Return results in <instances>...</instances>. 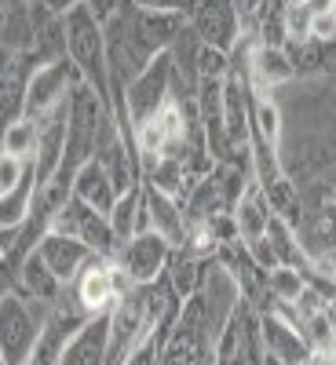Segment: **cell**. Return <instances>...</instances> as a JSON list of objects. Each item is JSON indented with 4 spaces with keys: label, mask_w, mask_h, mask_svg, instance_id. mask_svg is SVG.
<instances>
[{
    "label": "cell",
    "mask_w": 336,
    "mask_h": 365,
    "mask_svg": "<svg viewBox=\"0 0 336 365\" xmlns=\"http://www.w3.org/2000/svg\"><path fill=\"white\" fill-rule=\"evenodd\" d=\"M41 329L44 318H34L29 299L15 289H4V299H0V365H29Z\"/></svg>",
    "instance_id": "obj_2"
},
{
    "label": "cell",
    "mask_w": 336,
    "mask_h": 365,
    "mask_svg": "<svg viewBox=\"0 0 336 365\" xmlns=\"http://www.w3.org/2000/svg\"><path fill=\"white\" fill-rule=\"evenodd\" d=\"M234 220H238V230H241V241H256L267 234V223H270V205L263 197V187L253 179L245 194H241L238 208H234Z\"/></svg>",
    "instance_id": "obj_19"
},
{
    "label": "cell",
    "mask_w": 336,
    "mask_h": 365,
    "mask_svg": "<svg viewBox=\"0 0 336 365\" xmlns=\"http://www.w3.org/2000/svg\"><path fill=\"white\" fill-rule=\"evenodd\" d=\"M172 252H175V245L168 237H161L158 230H143V234H136L128 241V245H121L117 259H121V267L128 270V278L136 285H154L168 270Z\"/></svg>",
    "instance_id": "obj_9"
},
{
    "label": "cell",
    "mask_w": 336,
    "mask_h": 365,
    "mask_svg": "<svg viewBox=\"0 0 336 365\" xmlns=\"http://www.w3.org/2000/svg\"><path fill=\"white\" fill-rule=\"evenodd\" d=\"M267 237H270V249H274V256H278L282 267H292V270H300V274L315 267L311 256L303 252V245L296 241V227L285 223L282 216H274V212H270V223H267Z\"/></svg>",
    "instance_id": "obj_20"
},
{
    "label": "cell",
    "mask_w": 336,
    "mask_h": 365,
    "mask_svg": "<svg viewBox=\"0 0 336 365\" xmlns=\"http://www.w3.org/2000/svg\"><path fill=\"white\" fill-rule=\"evenodd\" d=\"M66 55L88 88H96V96L110 103L113 110V77H110V51H106V26L88 4L73 8L66 15Z\"/></svg>",
    "instance_id": "obj_1"
},
{
    "label": "cell",
    "mask_w": 336,
    "mask_h": 365,
    "mask_svg": "<svg viewBox=\"0 0 336 365\" xmlns=\"http://www.w3.org/2000/svg\"><path fill=\"white\" fill-rule=\"evenodd\" d=\"M37 190H41L37 168H34V161H29V168H26V175H22L19 187L8 190V194H0V227H4V230L22 227V223L29 220V212H34V197H37Z\"/></svg>",
    "instance_id": "obj_18"
},
{
    "label": "cell",
    "mask_w": 336,
    "mask_h": 365,
    "mask_svg": "<svg viewBox=\"0 0 336 365\" xmlns=\"http://www.w3.org/2000/svg\"><path fill=\"white\" fill-rule=\"evenodd\" d=\"M58 365H110V311L96 314L77 332Z\"/></svg>",
    "instance_id": "obj_15"
},
{
    "label": "cell",
    "mask_w": 336,
    "mask_h": 365,
    "mask_svg": "<svg viewBox=\"0 0 336 365\" xmlns=\"http://www.w3.org/2000/svg\"><path fill=\"white\" fill-rule=\"evenodd\" d=\"M37 143H41V120H34V117H22L4 128V154H11V158L34 161Z\"/></svg>",
    "instance_id": "obj_25"
},
{
    "label": "cell",
    "mask_w": 336,
    "mask_h": 365,
    "mask_svg": "<svg viewBox=\"0 0 336 365\" xmlns=\"http://www.w3.org/2000/svg\"><path fill=\"white\" fill-rule=\"evenodd\" d=\"M285 4H289V8H296V4H307V0H285Z\"/></svg>",
    "instance_id": "obj_34"
},
{
    "label": "cell",
    "mask_w": 336,
    "mask_h": 365,
    "mask_svg": "<svg viewBox=\"0 0 336 365\" xmlns=\"http://www.w3.org/2000/svg\"><path fill=\"white\" fill-rule=\"evenodd\" d=\"M29 4H34V0H29Z\"/></svg>",
    "instance_id": "obj_35"
},
{
    "label": "cell",
    "mask_w": 336,
    "mask_h": 365,
    "mask_svg": "<svg viewBox=\"0 0 336 365\" xmlns=\"http://www.w3.org/2000/svg\"><path fill=\"white\" fill-rule=\"evenodd\" d=\"M270 146L278 150L282 143V110L274 106L267 96L253 88V117H249V146Z\"/></svg>",
    "instance_id": "obj_21"
},
{
    "label": "cell",
    "mask_w": 336,
    "mask_h": 365,
    "mask_svg": "<svg viewBox=\"0 0 336 365\" xmlns=\"http://www.w3.org/2000/svg\"><path fill=\"white\" fill-rule=\"evenodd\" d=\"M263 187V197H267V205H270V212L274 216H282L285 223H300V190L292 187V179L289 175H278L274 182H260Z\"/></svg>",
    "instance_id": "obj_24"
},
{
    "label": "cell",
    "mask_w": 336,
    "mask_h": 365,
    "mask_svg": "<svg viewBox=\"0 0 336 365\" xmlns=\"http://www.w3.org/2000/svg\"><path fill=\"white\" fill-rule=\"evenodd\" d=\"M37 4H44L48 11H55V15H70L73 8H81V4H88V0H37Z\"/></svg>",
    "instance_id": "obj_31"
},
{
    "label": "cell",
    "mask_w": 336,
    "mask_h": 365,
    "mask_svg": "<svg viewBox=\"0 0 336 365\" xmlns=\"http://www.w3.org/2000/svg\"><path fill=\"white\" fill-rule=\"evenodd\" d=\"M245 70H249V84L260 96H267V91L282 88L296 77L289 48H267V44H256L253 37H245Z\"/></svg>",
    "instance_id": "obj_11"
},
{
    "label": "cell",
    "mask_w": 336,
    "mask_h": 365,
    "mask_svg": "<svg viewBox=\"0 0 336 365\" xmlns=\"http://www.w3.org/2000/svg\"><path fill=\"white\" fill-rule=\"evenodd\" d=\"M311 37H318V41H336V11H315Z\"/></svg>",
    "instance_id": "obj_30"
},
{
    "label": "cell",
    "mask_w": 336,
    "mask_h": 365,
    "mask_svg": "<svg viewBox=\"0 0 336 365\" xmlns=\"http://www.w3.org/2000/svg\"><path fill=\"white\" fill-rule=\"evenodd\" d=\"M81 84V73L73 66V58H55V63H44L34 73V84H29V103H26V117L34 120H48L58 110L70 106L73 88Z\"/></svg>",
    "instance_id": "obj_6"
},
{
    "label": "cell",
    "mask_w": 336,
    "mask_h": 365,
    "mask_svg": "<svg viewBox=\"0 0 336 365\" xmlns=\"http://www.w3.org/2000/svg\"><path fill=\"white\" fill-rule=\"evenodd\" d=\"M4 289H15V292H22L26 299H41V303H48V307L66 292V285L58 282V274L41 259V252H29V256L22 259V267L15 270L11 285H4Z\"/></svg>",
    "instance_id": "obj_14"
},
{
    "label": "cell",
    "mask_w": 336,
    "mask_h": 365,
    "mask_svg": "<svg viewBox=\"0 0 336 365\" xmlns=\"http://www.w3.org/2000/svg\"><path fill=\"white\" fill-rule=\"evenodd\" d=\"M37 252H41V259L58 274V282H63V285H73V282H77V274L91 263V256H96L81 237H73V234H58V230H48V234L41 237Z\"/></svg>",
    "instance_id": "obj_13"
},
{
    "label": "cell",
    "mask_w": 336,
    "mask_h": 365,
    "mask_svg": "<svg viewBox=\"0 0 336 365\" xmlns=\"http://www.w3.org/2000/svg\"><path fill=\"white\" fill-rule=\"evenodd\" d=\"M256 44L289 48V4H285V0H267L260 29H256Z\"/></svg>",
    "instance_id": "obj_23"
},
{
    "label": "cell",
    "mask_w": 336,
    "mask_h": 365,
    "mask_svg": "<svg viewBox=\"0 0 336 365\" xmlns=\"http://www.w3.org/2000/svg\"><path fill=\"white\" fill-rule=\"evenodd\" d=\"M26 168H29V161H22V158H11V154H4V161H0V194L15 190L19 182H22V175H26Z\"/></svg>",
    "instance_id": "obj_29"
},
{
    "label": "cell",
    "mask_w": 336,
    "mask_h": 365,
    "mask_svg": "<svg viewBox=\"0 0 336 365\" xmlns=\"http://www.w3.org/2000/svg\"><path fill=\"white\" fill-rule=\"evenodd\" d=\"M88 322H91V314L73 296V289H70V296L63 292L44 314V329H41V340H37V351H34V358H29V365H58L63 354H66V347H70V340Z\"/></svg>",
    "instance_id": "obj_5"
},
{
    "label": "cell",
    "mask_w": 336,
    "mask_h": 365,
    "mask_svg": "<svg viewBox=\"0 0 336 365\" xmlns=\"http://www.w3.org/2000/svg\"><path fill=\"white\" fill-rule=\"evenodd\" d=\"M289 55H292V66H296V77L300 73H325L336 66V41H300V44H289Z\"/></svg>",
    "instance_id": "obj_22"
},
{
    "label": "cell",
    "mask_w": 336,
    "mask_h": 365,
    "mask_svg": "<svg viewBox=\"0 0 336 365\" xmlns=\"http://www.w3.org/2000/svg\"><path fill=\"white\" fill-rule=\"evenodd\" d=\"M311 11H336V0H307Z\"/></svg>",
    "instance_id": "obj_32"
},
{
    "label": "cell",
    "mask_w": 336,
    "mask_h": 365,
    "mask_svg": "<svg viewBox=\"0 0 336 365\" xmlns=\"http://www.w3.org/2000/svg\"><path fill=\"white\" fill-rule=\"evenodd\" d=\"M234 8H238V19H241V34L256 41V29H260L267 0H234Z\"/></svg>",
    "instance_id": "obj_27"
},
{
    "label": "cell",
    "mask_w": 336,
    "mask_h": 365,
    "mask_svg": "<svg viewBox=\"0 0 336 365\" xmlns=\"http://www.w3.org/2000/svg\"><path fill=\"white\" fill-rule=\"evenodd\" d=\"M325 314H329V325H332V332H336V299L325 307Z\"/></svg>",
    "instance_id": "obj_33"
},
{
    "label": "cell",
    "mask_w": 336,
    "mask_h": 365,
    "mask_svg": "<svg viewBox=\"0 0 336 365\" xmlns=\"http://www.w3.org/2000/svg\"><path fill=\"white\" fill-rule=\"evenodd\" d=\"M4 55H37V19L29 0H4Z\"/></svg>",
    "instance_id": "obj_16"
},
{
    "label": "cell",
    "mask_w": 336,
    "mask_h": 365,
    "mask_svg": "<svg viewBox=\"0 0 336 365\" xmlns=\"http://www.w3.org/2000/svg\"><path fill=\"white\" fill-rule=\"evenodd\" d=\"M73 197H81L84 205H91L96 212H113V205H117V197H121V190L113 187V179H110V172L99 165V161H88L81 172H77V179H73Z\"/></svg>",
    "instance_id": "obj_17"
},
{
    "label": "cell",
    "mask_w": 336,
    "mask_h": 365,
    "mask_svg": "<svg viewBox=\"0 0 336 365\" xmlns=\"http://www.w3.org/2000/svg\"><path fill=\"white\" fill-rule=\"evenodd\" d=\"M70 289L84 303V311L96 318V314H106L125 292H132L136 282L128 278V270L121 267L117 256H91V263L77 274V282Z\"/></svg>",
    "instance_id": "obj_3"
},
{
    "label": "cell",
    "mask_w": 336,
    "mask_h": 365,
    "mask_svg": "<svg viewBox=\"0 0 336 365\" xmlns=\"http://www.w3.org/2000/svg\"><path fill=\"white\" fill-rule=\"evenodd\" d=\"M190 29L198 34V41L205 48H216L227 55H234L238 44L245 41L234 0H198V8L190 15Z\"/></svg>",
    "instance_id": "obj_8"
},
{
    "label": "cell",
    "mask_w": 336,
    "mask_h": 365,
    "mask_svg": "<svg viewBox=\"0 0 336 365\" xmlns=\"http://www.w3.org/2000/svg\"><path fill=\"white\" fill-rule=\"evenodd\" d=\"M136 8H143V11H165V15H194V8H198V0H132Z\"/></svg>",
    "instance_id": "obj_28"
},
{
    "label": "cell",
    "mask_w": 336,
    "mask_h": 365,
    "mask_svg": "<svg viewBox=\"0 0 336 365\" xmlns=\"http://www.w3.org/2000/svg\"><path fill=\"white\" fill-rule=\"evenodd\" d=\"M51 230L81 237L96 256H117L121 252V237H117L110 216L106 212H96L91 205H84L81 197H70L63 208H58V216L51 220Z\"/></svg>",
    "instance_id": "obj_7"
},
{
    "label": "cell",
    "mask_w": 336,
    "mask_h": 365,
    "mask_svg": "<svg viewBox=\"0 0 336 365\" xmlns=\"http://www.w3.org/2000/svg\"><path fill=\"white\" fill-rule=\"evenodd\" d=\"M41 70V58L29 55H4V73H0V125H15L26 117V103H29V84L34 73Z\"/></svg>",
    "instance_id": "obj_10"
},
{
    "label": "cell",
    "mask_w": 336,
    "mask_h": 365,
    "mask_svg": "<svg viewBox=\"0 0 336 365\" xmlns=\"http://www.w3.org/2000/svg\"><path fill=\"white\" fill-rule=\"evenodd\" d=\"M143 201H146V212H150V230H158L161 237H168L175 249L187 245L190 220H187L183 201L165 194L161 187H154V182H146V179H143Z\"/></svg>",
    "instance_id": "obj_12"
},
{
    "label": "cell",
    "mask_w": 336,
    "mask_h": 365,
    "mask_svg": "<svg viewBox=\"0 0 336 365\" xmlns=\"http://www.w3.org/2000/svg\"><path fill=\"white\" fill-rule=\"evenodd\" d=\"M139 216H143V187L121 194L117 205H113V212H110V223H113V230H117V237H121V245H128V241L136 237Z\"/></svg>",
    "instance_id": "obj_26"
},
{
    "label": "cell",
    "mask_w": 336,
    "mask_h": 365,
    "mask_svg": "<svg viewBox=\"0 0 336 365\" xmlns=\"http://www.w3.org/2000/svg\"><path fill=\"white\" fill-rule=\"evenodd\" d=\"M172 88H175L172 51H161L154 63H150V66L125 88V103H128V117H132V125H136V135H139V128L146 125V120H154V117L175 99Z\"/></svg>",
    "instance_id": "obj_4"
}]
</instances>
